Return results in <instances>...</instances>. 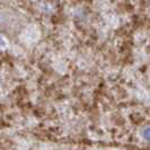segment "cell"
Segmentation results:
<instances>
[{
  "mask_svg": "<svg viewBox=\"0 0 150 150\" xmlns=\"http://www.w3.org/2000/svg\"><path fill=\"white\" fill-rule=\"evenodd\" d=\"M146 134L148 135V139H149V140H150V129H148V131L146 132Z\"/></svg>",
  "mask_w": 150,
  "mask_h": 150,
  "instance_id": "1",
  "label": "cell"
}]
</instances>
